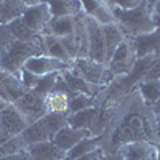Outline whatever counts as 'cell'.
Wrapping results in <instances>:
<instances>
[{"instance_id": "1", "label": "cell", "mask_w": 160, "mask_h": 160, "mask_svg": "<svg viewBox=\"0 0 160 160\" xmlns=\"http://www.w3.org/2000/svg\"><path fill=\"white\" fill-rule=\"evenodd\" d=\"M114 13H115V21L120 26V29L123 31L127 38H136L157 31L154 22L152 2H142L139 8L133 11H120L114 7Z\"/></svg>"}, {"instance_id": "2", "label": "cell", "mask_w": 160, "mask_h": 160, "mask_svg": "<svg viewBox=\"0 0 160 160\" xmlns=\"http://www.w3.org/2000/svg\"><path fill=\"white\" fill-rule=\"evenodd\" d=\"M35 55H43V42L42 35L35 42H19V40H13V42L0 51V69L18 75L22 69V64L29 58Z\"/></svg>"}, {"instance_id": "3", "label": "cell", "mask_w": 160, "mask_h": 160, "mask_svg": "<svg viewBox=\"0 0 160 160\" xmlns=\"http://www.w3.org/2000/svg\"><path fill=\"white\" fill-rule=\"evenodd\" d=\"M69 69L78 75L80 78H83L87 83L96 87V88H102L106 85H109L114 77L108 69V64H101L96 62L90 58H77L71 62Z\"/></svg>"}, {"instance_id": "4", "label": "cell", "mask_w": 160, "mask_h": 160, "mask_svg": "<svg viewBox=\"0 0 160 160\" xmlns=\"http://www.w3.org/2000/svg\"><path fill=\"white\" fill-rule=\"evenodd\" d=\"M135 64H136V53H135V47H133V40L125 38L115 50L112 58L108 61V69L114 78L127 77L133 72Z\"/></svg>"}, {"instance_id": "5", "label": "cell", "mask_w": 160, "mask_h": 160, "mask_svg": "<svg viewBox=\"0 0 160 160\" xmlns=\"http://www.w3.org/2000/svg\"><path fill=\"white\" fill-rule=\"evenodd\" d=\"M31 123L22 115V112L13 102H7L0 109V130H2V141L8 138L19 136Z\"/></svg>"}, {"instance_id": "6", "label": "cell", "mask_w": 160, "mask_h": 160, "mask_svg": "<svg viewBox=\"0 0 160 160\" xmlns=\"http://www.w3.org/2000/svg\"><path fill=\"white\" fill-rule=\"evenodd\" d=\"M22 24L35 35H42L51 21L48 2H28V10L21 16Z\"/></svg>"}, {"instance_id": "7", "label": "cell", "mask_w": 160, "mask_h": 160, "mask_svg": "<svg viewBox=\"0 0 160 160\" xmlns=\"http://www.w3.org/2000/svg\"><path fill=\"white\" fill-rule=\"evenodd\" d=\"M85 26H87V34H88V58L101 64H108L102 26L87 16H85Z\"/></svg>"}, {"instance_id": "8", "label": "cell", "mask_w": 160, "mask_h": 160, "mask_svg": "<svg viewBox=\"0 0 160 160\" xmlns=\"http://www.w3.org/2000/svg\"><path fill=\"white\" fill-rule=\"evenodd\" d=\"M45 101V111L47 114H59V115H69V90L66 87L64 80L59 74L56 87L51 93L43 98Z\"/></svg>"}, {"instance_id": "9", "label": "cell", "mask_w": 160, "mask_h": 160, "mask_svg": "<svg viewBox=\"0 0 160 160\" xmlns=\"http://www.w3.org/2000/svg\"><path fill=\"white\" fill-rule=\"evenodd\" d=\"M82 13L87 18L96 21L101 26L117 22L111 0H102V2L101 0H90V2H82Z\"/></svg>"}, {"instance_id": "10", "label": "cell", "mask_w": 160, "mask_h": 160, "mask_svg": "<svg viewBox=\"0 0 160 160\" xmlns=\"http://www.w3.org/2000/svg\"><path fill=\"white\" fill-rule=\"evenodd\" d=\"M13 104H15L16 108L22 112V115L28 118L29 123L38 122V120L47 114L43 98L38 96V95H35L34 91L24 93V95H22L19 99H16Z\"/></svg>"}, {"instance_id": "11", "label": "cell", "mask_w": 160, "mask_h": 160, "mask_svg": "<svg viewBox=\"0 0 160 160\" xmlns=\"http://www.w3.org/2000/svg\"><path fill=\"white\" fill-rule=\"evenodd\" d=\"M68 68H69L68 64H64L58 59H53L47 55H35L22 64L24 71H28L37 77H43L48 74H55V72H62Z\"/></svg>"}, {"instance_id": "12", "label": "cell", "mask_w": 160, "mask_h": 160, "mask_svg": "<svg viewBox=\"0 0 160 160\" xmlns=\"http://www.w3.org/2000/svg\"><path fill=\"white\" fill-rule=\"evenodd\" d=\"M122 160H154V142L151 141H128L117 149Z\"/></svg>"}, {"instance_id": "13", "label": "cell", "mask_w": 160, "mask_h": 160, "mask_svg": "<svg viewBox=\"0 0 160 160\" xmlns=\"http://www.w3.org/2000/svg\"><path fill=\"white\" fill-rule=\"evenodd\" d=\"M87 136H93V135H90V133H87V131L77 130V128L68 125V127H64L59 133H56V135L53 136L51 141L55 142L56 148H59L62 152L68 154L71 149H74L75 146L82 141L83 138H87Z\"/></svg>"}, {"instance_id": "14", "label": "cell", "mask_w": 160, "mask_h": 160, "mask_svg": "<svg viewBox=\"0 0 160 160\" xmlns=\"http://www.w3.org/2000/svg\"><path fill=\"white\" fill-rule=\"evenodd\" d=\"M133 40V47H135L136 59L146 58L151 55H160V31H154L148 35H141Z\"/></svg>"}, {"instance_id": "15", "label": "cell", "mask_w": 160, "mask_h": 160, "mask_svg": "<svg viewBox=\"0 0 160 160\" xmlns=\"http://www.w3.org/2000/svg\"><path fill=\"white\" fill-rule=\"evenodd\" d=\"M28 152L32 160H66V152L56 148L51 139L29 146Z\"/></svg>"}, {"instance_id": "16", "label": "cell", "mask_w": 160, "mask_h": 160, "mask_svg": "<svg viewBox=\"0 0 160 160\" xmlns=\"http://www.w3.org/2000/svg\"><path fill=\"white\" fill-rule=\"evenodd\" d=\"M98 115H99V112H98V108L95 106V108H90V109L80 111V112H75V114H69L68 122H69L71 127L93 135V127L98 122Z\"/></svg>"}, {"instance_id": "17", "label": "cell", "mask_w": 160, "mask_h": 160, "mask_svg": "<svg viewBox=\"0 0 160 160\" xmlns=\"http://www.w3.org/2000/svg\"><path fill=\"white\" fill-rule=\"evenodd\" d=\"M61 77L64 80L66 87H68L69 93H83V95H88V96H96V93L101 90V88H96L90 83H87L83 78H80L78 75H75L69 68L61 72Z\"/></svg>"}, {"instance_id": "18", "label": "cell", "mask_w": 160, "mask_h": 160, "mask_svg": "<svg viewBox=\"0 0 160 160\" xmlns=\"http://www.w3.org/2000/svg\"><path fill=\"white\" fill-rule=\"evenodd\" d=\"M102 35H104V45H106V59H111L118 45L127 38L123 31L120 29V26L117 22L102 26Z\"/></svg>"}, {"instance_id": "19", "label": "cell", "mask_w": 160, "mask_h": 160, "mask_svg": "<svg viewBox=\"0 0 160 160\" xmlns=\"http://www.w3.org/2000/svg\"><path fill=\"white\" fill-rule=\"evenodd\" d=\"M74 31H75V16H61V18H51L43 34H50L56 38H64L74 35Z\"/></svg>"}, {"instance_id": "20", "label": "cell", "mask_w": 160, "mask_h": 160, "mask_svg": "<svg viewBox=\"0 0 160 160\" xmlns=\"http://www.w3.org/2000/svg\"><path fill=\"white\" fill-rule=\"evenodd\" d=\"M42 42H43V55L71 66L72 61H71L69 55L66 53V50H64V47H62L59 38L53 37L50 34H42Z\"/></svg>"}, {"instance_id": "21", "label": "cell", "mask_w": 160, "mask_h": 160, "mask_svg": "<svg viewBox=\"0 0 160 160\" xmlns=\"http://www.w3.org/2000/svg\"><path fill=\"white\" fill-rule=\"evenodd\" d=\"M138 95L148 108H152L160 99V80H141L138 85Z\"/></svg>"}, {"instance_id": "22", "label": "cell", "mask_w": 160, "mask_h": 160, "mask_svg": "<svg viewBox=\"0 0 160 160\" xmlns=\"http://www.w3.org/2000/svg\"><path fill=\"white\" fill-rule=\"evenodd\" d=\"M28 10V2H2L0 5V26H7L24 15Z\"/></svg>"}, {"instance_id": "23", "label": "cell", "mask_w": 160, "mask_h": 160, "mask_svg": "<svg viewBox=\"0 0 160 160\" xmlns=\"http://www.w3.org/2000/svg\"><path fill=\"white\" fill-rule=\"evenodd\" d=\"M50 15L51 18H61V16H77L82 13V2H74V0H66V2H48Z\"/></svg>"}, {"instance_id": "24", "label": "cell", "mask_w": 160, "mask_h": 160, "mask_svg": "<svg viewBox=\"0 0 160 160\" xmlns=\"http://www.w3.org/2000/svg\"><path fill=\"white\" fill-rule=\"evenodd\" d=\"M68 117L69 115H59V114H45L42 118L38 120L42 127L45 128L47 135L50 139H53V136L59 133L64 127H68L69 122H68Z\"/></svg>"}, {"instance_id": "25", "label": "cell", "mask_w": 160, "mask_h": 160, "mask_svg": "<svg viewBox=\"0 0 160 160\" xmlns=\"http://www.w3.org/2000/svg\"><path fill=\"white\" fill-rule=\"evenodd\" d=\"M101 148V139L98 136H87L80 141L74 149H71L66 154V160H75L78 157H82L85 154H90L93 151H96Z\"/></svg>"}, {"instance_id": "26", "label": "cell", "mask_w": 160, "mask_h": 160, "mask_svg": "<svg viewBox=\"0 0 160 160\" xmlns=\"http://www.w3.org/2000/svg\"><path fill=\"white\" fill-rule=\"evenodd\" d=\"M19 136H21L22 142L28 146V148H29V146H32V144H37V142H42V141H48L50 139L48 135H47V131H45V128L42 127V123H40V122L31 123Z\"/></svg>"}, {"instance_id": "27", "label": "cell", "mask_w": 160, "mask_h": 160, "mask_svg": "<svg viewBox=\"0 0 160 160\" xmlns=\"http://www.w3.org/2000/svg\"><path fill=\"white\" fill-rule=\"evenodd\" d=\"M7 29L11 34L13 40H19V42H35V40L40 38V35H35L34 32H31L26 26L22 24L21 18L15 19L7 24Z\"/></svg>"}, {"instance_id": "28", "label": "cell", "mask_w": 160, "mask_h": 160, "mask_svg": "<svg viewBox=\"0 0 160 160\" xmlns=\"http://www.w3.org/2000/svg\"><path fill=\"white\" fill-rule=\"evenodd\" d=\"M96 106V99L83 93H69V114H75Z\"/></svg>"}, {"instance_id": "29", "label": "cell", "mask_w": 160, "mask_h": 160, "mask_svg": "<svg viewBox=\"0 0 160 160\" xmlns=\"http://www.w3.org/2000/svg\"><path fill=\"white\" fill-rule=\"evenodd\" d=\"M59 74L61 72H55V74H48V75H43V77H38V82L35 85V88L32 90L35 95L45 98L48 93H51L56 87V82L59 78Z\"/></svg>"}, {"instance_id": "30", "label": "cell", "mask_w": 160, "mask_h": 160, "mask_svg": "<svg viewBox=\"0 0 160 160\" xmlns=\"http://www.w3.org/2000/svg\"><path fill=\"white\" fill-rule=\"evenodd\" d=\"M22 151H28L26 146L21 139V136H15V138H8L5 141L0 142V157H7V155H13Z\"/></svg>"}, {"instance_id": "31", "label": "cell", "mask_w": 160, "mask_h": 160, "mask_svg": "<svg viewBox=\"0 0 160 160\" xmlns=\"http://www.w3.org/2000/svg\"><path fill=\"white\" fill-rule=\"evenodd\" d=\"M18 75H19V80H21L22 87L28 90V91H32V90L35 88V85H37V82H38V77H37V75H34V74H31V72H28V71H24V69H21V72H19Z\"/></svg>"}, {"instance_id": "32", "label": "cell", "mask_w": 160, "mask_h": 160, "mask_svg": "<svg viewBox=\"0 0 160 160\" xmlns=\"http://www.w3.org/2000/svg\"><path fill=\"white\" fill-rule=\"evenodd\" d=\"M142 2H139V0H130V2H127V0H112V5L120 10V11H133L141 7Z\"/></svg>"}, {"instance_id": "33", "label": "cell", "mask_w": 160, "mask_h": 160, "mask_svg": "<svg viewBox=\"0 0 160 160\" xmlns=\"http://www.w3.org/2000/svg\"><path fill=\"white\" fill-rule=\"evenodd\" d=\"M0 160H32V157L29 155L28 151H22L18 154H13V155H7V157H0Z\"/></svg>"}, {"instance_id": "34", "label": "cell", "mask_w": 160, "mask_h": 160, "mask_svg": "<svg viewBox=\"0 0 160 160\" xmlns=\"http://www.w3.org/2000/svg\"><path fill=\"white\" fill-rule=\"evenodd\" d=\"M101 154H102V149L99 148V149L93 151V152H90V154H85V155L78 157V158H75V160H99V158H101Z\"/></svg>"}, {"instance_id": "35", "label": "cell", "mask_w": 160, "mask_h": 160, "mask_svg": "<svg viewBox=\"0 0 160 160\" xmlns=\"http://www.w3.org/2000/svg\"><path fill=\"white\" fill-rule=\"evenodd\" d=\"M151 111H152V115H154V118H155V123H157V127H158V130H160V99L152 106Z\"/></svg>"}, {"instance_id": "36", "label": "cell", "mask_w": 160, "mask_h": 160, "mask_svg": "<svg viewBox=\"0 0 160 160\" xmlns=\"http://www.w3.org/2000/svg\"><path fill=\"white\" fill-rule=\"evenodd\" d=\"M99 160H122L117 152H102Z\"/></svg>"}, {"instance_id": "37", "label": "cell", "mask_w": 160, "mask_h": 160, "mask_svg": "<svg viewBox=\"0 0 160 160\" xmlns=\"http://www.w3.org/2000/svg\"><path fill=\"white\" fill-rule=\"evenodd\" d=\"M154 160H160V141L154 144Z\"/></svg>"}, {"instance_id": "38", "label": "cell", "mask_w": 160, "mask_h": 160, "mask_svg": "<svg viewBox=\"0 0 160 160\" xmlns=\"http://www.w3.org/2000/svg\"><path fill=\"white\" fill-rule=\"evenodd\" d=\"M7 104V101L3 99V98H0V108H3V106Z\"/></svg>"}, {"instance_id": "39", "label": "cell", "mask_w": 160, "mask_h": 160, "mask_svg": "<svg viewBox=\"0 0 160 160\" xmlns=\"http://www.w3.org/2000/svg\"><path fill=\"white\" fill-rule=\"evenodd\" d=\"M0 109H2V108H0ZM0 142H2V130H0Z\"/></svg>"}]
</instances>
